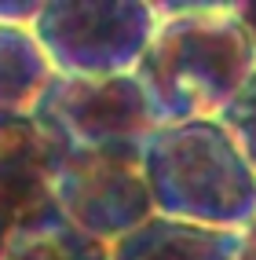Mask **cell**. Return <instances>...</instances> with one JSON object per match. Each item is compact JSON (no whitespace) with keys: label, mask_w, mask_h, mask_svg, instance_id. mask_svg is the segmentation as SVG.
<instances>
[{"label":"cell","mask_w":256,"mask_h":260,"mask_svg":"<svg viewBox=\"0 0 256 260\" xmlns=\"http://www.w3.org/2000/svg\"><path fill=\"white\" fill-rule=\"evenodd\" d=\"M158 29L147 0H44L33 37L62 77L135 74Z\"/></svg>","instance_id":"3"},{"label":"cell","mask_w":256,"mask_h":260,"mask_svg":"<svg viewBox=\"0 0 256 260\" xmlns=\"http://www.w3.org/2000/svg\"><path fill=\"white\" fill-rule=\"evenodd\" d=\"M216 121H220V128L234 140V147L242 150V158L249 161V169L256 172V74L242 84V92L220 110Z\"/></svg>","instance_id":"10"},{"label":"cell","mask_w":256,"mask_h":260,"mask_svg":"<svg viewBox=\"0 0 256 260\" xmlns=\"http://www.w3.org/2000/svg\"><path fill=\"white\" fill-rule=\"evenodd\" d=\"M158 29L135 66L158 125L216 121L256 74V48L231 4H154Z\"/></svg>","instance_id":"1"},{"label":"cell","mask_w":256,"mask_h":260,"mask_svg":"<svg viewBox=\"0 0 256 260\" xmlns=\"http://www.w3.org/2000/svg\"><path fill=\"white\" fill-rule=\"evenodd\" d=\"M51 77L55 70L33 29L0 26V121L29 117Z\"/></svg>","instance_id":"8"},{"label":"cell","mask_w":256,"mask_h":260,"mask_svg":"<svg viewBox=\"0 0 256 260\" xmlns=\"http://www.w3.org/2000/svg\"><path fill=\"white\" fill-rule=\"evenodd\" d=\"M8 238H11V220L4 216V209H0V260H4V249H8Z\"/></svg>","instance_id":"14"},{"label":"cell","mask_w":256,"mask_h":260,"mask_svg":"<svg viewBox=\"0 0 256 260\" xmlns=\"http://www.w3.org/2000/svg\"><path fill=\"white\" fill-rule=\"evenodd\" d=\"M33 121L66 147H132L143 150L158 121L135 74L121 77H62L48 81L33 107Z\"/></svg>","instance_id":"5"},{"label":"cell","mask_w":256,"mask_h":260,"mask_svg":"<svg viewBox=\"0 0 256 260\" xmlns=\"http://www.w3.org/2000/svg\"><path fill=\"white\" fill-rule=\"evenodd\" d=\"M242 231H220L154 213L110 246V260H238Z\"/></svg>","instance_id":"7"},{"label":"cell","mask_w":256,"mask_h":260,"mask_svg":"<svg viewBox=\"0 0 256 260\" xmlns=\"http://www.w3.org/2000/svg\"><path fill=\"white\" fill-rule=\"evenodd\" d=\"M238 260H256V216L242 228V242H238Z\"/></svg>","instance_id":"13"},{"label":"cell","mask_w":256,"mask_h":260,"mask_svg":"<svg viewBox=\"0 0 256 260\" xmlns=\"http://www.w3.org/2000/svg\"><path fill=\"white\" fill-rule=\"evenodd\" d=\"M154 213L220 231H242L256 216V172L220 121L158 125L143 147Z\"/></svg>","instance_id":"2"},{"label":"cell","mask_w":256,"mask_h":260,"mask_svg":"<svg viewBox=\"0 0 256 260\" xmlns=\"http://www.w3.org/2000/svg\"><path fill=\"white\" fill-rule=\"evenodd\" d=\"M4 260H110V249L59 220L29 231H11Z\"/></svg>","instance_id":"9"},{"label":"cell","mask_w":256,"mask_h":260,"mask_svg":"<svg viewBox=\"0 0 256 260\" xmlns=\"http://www.w3.org/2000/svg\"><path fill=\"white\" fill-rule=\"evenodd\" d=\"M234 19L245 26V33L252 37V48H256V0H242V4H231Z\"/></svg>","instance_id":"12"},{"label":"cell","mask_w":256,"mask_h":260,"mask_svg":"<svg viewBox=\"0 0 256 260\" xmlns=\"http://www.w3.org/2000/svg\"><path fill=\"white\" fill-rule=\"evenodd\" d=\"M55 202L62 220L102 246H114L154 216L143 176V150L132 147H66L59 140Z\"/></svg>","instance_id":"4"},{"label":"cell","mask_w":256,"mask_h":260,"mask_svg":"<svg viewBox=\"0 0 256 260\" xmlns=\"http://www.w3.org/2000/svg\"><path fill=\"white\" fill-rule=\"evenodd\" d=\"M41 4L44 0H0V26H22V29H33L41 15Z\"/></svg>","instance_id":"11"},{"label":"cell","mask_w":256,"mask_h":260,"mask_svg":"<svg viewBox=\"0 0 256 260\" xmlns=\"http://www.w3.org/2000/svg\"><path fill=\"white\" fill-rule=\"evenodd\" d=\"M55 161L59 140L29 117L0 121V209L11 220V231H29L59 223L55 202Z\"/></svg>","instance_id":"6"}]
</instances>
